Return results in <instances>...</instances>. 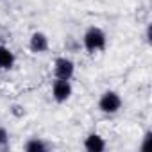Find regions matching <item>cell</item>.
Instances as JSON below:
<instances>
[{"mask_svg":"<svg viewBox=\"0 0 152 152\" xmlns=\"http://www.w3.org/2000/svg\"><path fill=\"white\" fill-rule=\"evenodd\" d=\"M9 132H7V129L6 127H2L0 125V148H6L7 145H9Z\"/></svg>","mask_w":152,"mask_h":152,"instance_id":"obj_10","label":"cell"},{"mask_svg":"<svg viewBox=\"0 0 152 152\" xmlns=\"http://www.w3.org/2000/svg\"><path fill=\"white\" fill-rule=\"evenodd\" d=\"M23 150H27V152H48L50 150V145L43 138L32 136V138H29L23 143Z\"/></svg>","mask_w":152,"mask_h":152,"instance_id":"obj_8","label":"cell"},{"mask_svg":"<svg viewBox=\"0 0 152 152\" xmlns=\"http://www.w3.org/2000/svg\"><path fill=\"white\" fill-rule=\"evenodd\" d=\"M122 106H124V99H122V95L116 90H106V91H102L100 97H99V102H97L99 111L104 113V115H109V116L120 113Z\"/></svg>","mask_w":152,"mask_h":152,"instance_id":"obj_2","label":"cell"},{"mask_svg":"<svg viewBox=\"0 0 152 152\" xmlns=\"http://www.w3.org/2000/svg\"><path fill=\"white\" fill-rule=\"evenodd\" d=\"M81 47L88 52V54H99L104 52L107 47V34L102 27L99 25H90L83 38H81Z\"/></svg>","mask_w":152,"mask_h":152,"instance_id":"obj_1","label":"cell"},{"mask_svg":"<svg viewBox=\"0 0 152 152\" xmlns=\"http://www.w3.org/2000/svg\"><path fill=\"white\" fill-rule=\"evenodd\" d=\"M52 99L54 102L57 104H64L72 99L73 95V86H72V81H66V79H54L52 83Z\"/></svg>","mask_w":152,"mask_h":152,"instance_id":"obj_4","label":"cell"},{"mask_svg":"<svg viewBox=\"0 0 152 152\" xmlns=\"http://www.w3.org/2000/svg\"><path fill=\"white\" fill-rule=\"evenodd\" d=\"M83 147H84L86 152H104L107 148V141L102 134L90 132V134H86V138L83 141Z\"/></svg>","mask_w":152,"mask_h":152,"instance_id":"obj_6","label":"cell"},{"mask_svg":"<svg viewBox=\"0 0 152 152\" xmlns=\"http://www.w3.org/2000/svg\"><path fill=\"white\" fill-rule=\"evenodd\" d=\"M48 48H50V39H48V36L43 31H34L29 36V50L32 54H36V56L47 54Z\"/></svg>","mask_w":152,"mask_h":152,"instance_id":"obj_5","label":"cell"},{"mask_svg":"<svg viewBox=\"0 0 152 152\" xmlns=\"http://www.w3.org/2000/svg\"><path fill=\"white\" fill-rule=\"evenodd\" d=\"M64 48H66V52H77L81 48V41H77L75 38H72V36H68L64 39Z\"/></svg>","mask_w":152,"mask_h":152,"instance_id":"obj_9","label":"cell"},{"mask_svg":"<svg viewBox=\"0 0 152 152\" xmlns=\"http://www.w3.org/2000/svg\"><path fill=\"white\" fill-rule=\"evenodd\" d=\"M16 64V56L15 52L7 47L0 43V72H9Z\"/></svg>","mask_w":152,"mask_h":152,"instance_id":"obj_7","label":"cell"},{"mask_svg":"<svg viewBox=\"0 0 152 152\" xmlns=\"http://www.w3.org/2000/svg\"><path fill=\"white\" fill-rule=\"evenodd\" d=\"M145 41L147 43H150V23L147 25V29H145Z\"/></svg>","mask_w":152,"mask_h":152,"instance_id":"obj_13","label":"cell"},{"mask_svg":"<svg viewBox=\"0 0 152 152\" xmlns=\"http://www.w3.org/2000/svg\"><path fill=\"white\" fill-rule=\"evenodd\" d=\"M11 113H13L15 116H18V118H20V116H23V115H25V107H23V106H20V104H13V106H11Z\"/></svg>","mask_w":152,"mask_h":152,"instance_id":"obj_11","label":"cell"},{"mask_svg":"<svg viewBox=\"0 0 152 152\" xmlns=\"http://www.w3.org/2000/svg\"><path fill=\"white\" fill-rule=\"evenodd\" d=\"M52 72H54V79H66L72 81L75 75V63L72 57L68 56H57L54 59L52 64Z\"/></svg>","mask_w":152,"mask_h":152,"instance_id":"obj_3","label":"cell"},{"mask_svg":"<svg viewBox=\"0 0 152 152\" xmlns=\"http://www.w3.org/2000/svg\"><path fill=\"white\" fill-rule=\"evenodd\" d=\"M150 136H152V132H150V131H147V132L143 134V141H141V145H140V148H141V150H145V148H147V145H148V141H150Z\"/></svg>","mask_w":152,"mask_h":152,"instance_id":"obj_12","label":"cell"},{"mask_svg":"<svg viewBox=\"0 0 152 152\" xmlns=\"http://www.w3.org/2000/svg\"><path fill=\"white\" fill-rule=\"evenodd\" d=\"M4 2H6V0H4Z\"/></svg>","mask_w":152,"mask_h":152,"instance_id":"obj_14","label":"cell"}]
</instances>
